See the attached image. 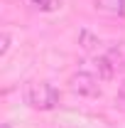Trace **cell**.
I'll use <instances>...</instances> for the list:
<instances>
[{
	"label": "cell",
	"instance_id": "1",
	"mask_svg": "<svg viewBox=\"0 0 125 128\" xmlns=\"http://www.w3.org/2000/svg\"><path fill=\"white\" fill-rule=\"evenodd\" d=\"M27 104L37 111H52L59 104V89L49 81H32L27 86Z\"/></svg>",
	"mask_w": 125,
	"mask_h": 128
},
{
	"label": "cell",
	"instance_id": "2",
	"mask_svg": "<svg viewBox=\"0 0 125 128\" xmlns=\"http://www.w3.org/2000/svg\"><path fill=\"white\" fill-rule=\"evenodd\" d=\"M69 89L78 96H98L101 89H98V79L88 72H76L71 79H69Z\"/></svg>",
	"mask_w": 125,
	"mask_h": 128
},
{
	"label": "cell",
	"instance_id": "3",
	"mask_svg": "<svg viewBox=\"0 0 125 128\" xmlns=\"http://www.w3.org/2000/svg\"><path fill=\"white\" fill-rule=\"evenodd\" d=\"M96 8L106 15H123L125 12V0H96Z\"/></svg>",
	"mask_w": 125,
	"mask_h": 128
},
{
	"label": "cell",
	"instance_id": "4",
	"mask_svg": "<svg viewBox=\"0 0 125 128\" xmlns=\"http://www.w3.org/2000/svg\"><path fill=\"white\" fill-rule=\"evenodd\" d=\"M98 74H101V79H113V76H115V66H118V64H113L110 62V57H98Z\"/></svg>",
	"mask_w": 125,
	"mask_h": 128
},
{
	"label": "cell",
	"instance_id": "5",
	"mask_svg": "<svg viewBox=\"0 0 125 128\" xmlns=\"http://www.w3.org/2000/svg\"><path fill=\"white\" fill-rule=\"evenodd\" d=\"M78 44L83 47V52H96L101 42H98V37L91 34L88 30H81V34H78Z\"/></svg>",
	"mask_w": 125,
	"mask_h": 128
},
{
	"label": "cell",
	"instance_id": "6",
	"mask_svg": "<svg viewBox=\"0 0 125 128\" xmlns=\"http://www.w3.org/2000/svg\"><path fill=\"white\" fill-rule=\"evenodd\" d=\"M34 5L39 10H44V12H52V10L59 8V0H34Z\"/></svg>",
	"mask_w": 125,
	"mask_h": 128
},
{
	"label": "cell",
	"instance_id": "7",
	"mask_svg": "<svg viewBox=\"0 0 125 128\" xmlns=\"http://www.w3.org/2000/svg\"><path fill=\"white\" fill-rule=\"evenodd\" d=\"M7 47H10V34H7V32H2V49H0V54H5Z\"/></svg>",
	"mask_w": 125,
	"mask_h": 128
},
{
	"label": "cell",
	"instance_id": "8",
	"mask_svg": "<svg viewBox=\"0 0 125 128\" xmlns=\"http://www.w3.org/2000/svg\"><path fill=\"white\" fill-rule=\"evenodd\" d=\"M120 96H123V101H125V86H123V91H120Z\"/></svg>",
	"mask_w": 125,
	"mask_h": 128
},
{
	"label": "cell",
	"instance_id": "9",
	"mask_svg": "<svg viewBox=\"0 0 125 128\" xmlns=\"http://www.w3.org/2000/svg\"><path fill=\"white\" fill-rule=\"evenodd\" d=\"M2 128H12V126H10V123H2Z\"/></svg>",
	"mask_w": 125,
	"mask_h": 128
}]
</instances>
